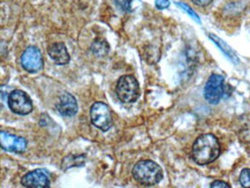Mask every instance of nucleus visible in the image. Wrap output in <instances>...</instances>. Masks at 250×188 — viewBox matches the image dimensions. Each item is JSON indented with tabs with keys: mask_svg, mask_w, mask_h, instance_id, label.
<instances>
[{
	"mask_svg": "<svg viewBox=\"0 0 250 188\" xmlns=\"http://www.w3.org/2000/svg\"><path fill=\"white\" fill-rule=\"evenodd\" d=\"M220 145L213 134L198 136L191 149V157L198 165H208L219 157Z\"/></svg>",
	"mask_w": 250,
	"mask_h": 188,
	"instance_id": "obj_1",
	"label": "nucleus"
},
{
	"mask_svg": "<svg viewBox=\"0 0 250 188\" xmlns=\"http://www.w3.org/2000/svg\"><path fill=\"white\" fill-rule=\"evenodd\" d=\"M131 174L134 179L143 186H155L159 184L164 177L163 168L156 162L149 161V159L137 162L134 165Z\"/></svg>",
	"mask_w": 250,
	"mask_h": 188,
	"instance_id": "obj_2",
	"label": "nucleus"
},
{
	"mask_svg": "<svg viewBox=\"0 0 250 188\" xmlns=\"http://www.w3.org/2000/svg\"><path fill=\"white\" fill-rule=\"evenodd\" d=\"M117 96L123 103H134L140 97V84L133 75H124L117 82Z\"/></svg>",
	"mask_w": 250,
	"mask_h": 188,
	"instance_id": "obj_3",
	"label": "nucleus"
},
{
	"mask_svg": "<svg viewBox=\"0 0 250 188\" xmlns=\"http://www.w3.org/2000/svg\"><path fill=\"white\" fill-rule=\"evenodd\" d=\"M226 94L225 79L220 74H211L204 87V98L209 104L216 105Z\"/></svg>",
	"mask_w": 250,
	"mask_h": 188,
	"instance_id": "obj_4",
	"label": "nucleus"
},
{
	"mask_svg": "<svg viewBox=\"0 0 250 188\" xmlns=\"http://www.w3.org/2000/svg\"><path fill=\"white\" fill-rule=\"evenodd\" d=\"M90 119L92 125L103 132H107L112 127V113L110 107L103 102H96L90 107Z\"/></svg>",
	"mask_w": 250,
	"mask_h": 188,
	"instance_id": "obj_5",
	"label": "nucleus"
},
{
	"mask_svg": "<svg viewBox=\"0 0 250 188\" xmlns=\"http://www.w3.org/2000/svg\"><path fill=\"white\" fill-rule=\"evenodd\" d=\"M7 103L12 112L20 116H27L34 109L30 97L22 90H13L8 95Z\"/></svg>",
	"mask_w": 250,
	"mask_h": 188,
	"instance_id": "obj_6",
	"label": "nucleus"
},
{
	"mask_svg": "<svg viewBox=\"0 0 250 188\" xmlns=\"http://www.w3.org/2000/svg\"><path fill=\"white\" fill-rule=\"evenodd\" d=\"M43 56L37 46H28L21 56V66L24 71L31 74L40 72L43 68Z\"/></svg>",
	"mask_w": 250,
	"mask_h": 188,
	"instance_id": "obj_7",
	"label": "nucleus"
},
{
	"mask_svg": "<svg viewBox=\"0 0 250 188\" xmlns=\"http://www.w3.org/2000/svg\"><path fill=\"white\" fill-rule=\"evenodd\" d=\"M22 186L28 188H49L51 184L50 173L44 168L28 172L21 179Z\"/></svg>",
	"mask_w": 250,
	"mask_h": 188,
	"instance_id": "obj_8",
	"label": "nucleus"
},
{
	"mask_svg": "<svg viewBox=\"0 0 250 188\" xmlns=\"http://www.w3.org/2000/svg\"><path fill=\"white\" fill-rule=\"evenodd\" d=\"M0 145H1V148L5 149V150L22 154L27 149V140L21 138V136L13 135V134L1 130L0 132Z\"/></svg>",
	"mask_w": 250,
	"mask_h": 188,
	"instance_id": "obj_9",
	"label": "nucleus"
},
{
	"mask_svg": "<svg viewBox=\"0 0 250 188\" xmlns=\"http://www.w3.org/2000/svg\"><path fill=\"white\" fill-rule=\"evenodd\" d=\"M56 109L63 117H73L78 113V102L73 95L63 91L58 97Z\"/></svg>",
	"mask_w": 250,
	"mask_h": 188,
	"instance_id": "obj_10",
	"label": "nucleus"
},
{
	"mask_svg": "<svg viewBox=\"0 0 250 188\" xmlns=\"http://www.w3.org/2000/svg\"><path fill=\"white\" fill-rule=\"evenodd\" d=\"M50 58L53 60L57 65H67L69 63L70 57L63 43H54L47 49Z\"/></svg>",
	"mask_w": 250,
	"mask_h": 188,
	"instance_id": "obj_11",
	"label": "nucleus"
},
{
	"mask_svg": "<svg viewBox=\"0 0 250 188\" xmlns=\"http://www.w3.org/2000/svg\"><path fill=\"white\" fill-rule=\"evenodd\" d=\"M209 38L212 41L214 44H216L218 47H219L220 50L223 51L224 55H225L227 58L230 60V62H233L235 65L239 63V59H238V57H236L235 52H234V51L230 49V47L227 45V44L224 42L223 40H220L219 37H217L216 35H213V34H209Z\"/></svg>",
	"mask_w": 250,
	"mask_h": 188,
	"instance_id": "obj_12",
	"label": "nucleus"
},
{
	"mask_svg": "<svg viewBox=\"0 0 250 188\" xmlns=\"http://www.w3.org/2000/svg\"><path fill=\"white\" fill-rule=\"evenodd\" d=\"M85 163V156L84 155H68L63 158L62 167V170H68L70 167H82Z\"/></svg>",
	"mask_w": 250,
	"mask_h": 188,
	"instance_id": "obj_13",
	"label": "nucleus"
},
{
	"mask_svg": "<svg viewBox=\"0 0 250 188\" xmlns=\"http://www.w3.org/2000/svg\"><path fill=\"white\" fill-rule=\"evenodd\" d=\"M90 50L96 57H105L110 51V46L105 40H96L92 43Z\"/></svg>",
	"mask_w": 250,
	"mask_h": 188,
	"instance_id": "obj_14",
	"label": "nucleus"
},
{
	"mask_svg": "<svg viewBox=\"0 0 250 188\" xmlns=\"http://www.w3.org/2000/svg\"><path fill=\"white\" fill-rule=\"evenodd\" d=\"M239 181L242 187L250 188V168H243L240 173Z\"/></svg>",
	"mask_w": 250,
	"mask_h": 188,
	"instance_id": "obj_15",
	"label": "nucleus"
},
{
	"mask_svg": "<svg viewBox=\"0 0 250 188\" xmlns=\"http://www.w3.org/2000/svg\"><path fill=\"white\" fill-rule=\"evenodd\" d=\"M176 5H178V6H179V7H181L182 9H184V11H185V12H187V13H188V14H189V15H190V17H191V18H193L195 21H196V22H198V23H201V20H200V18H198V15H197V14H196V13H195V12L193 11V9H191L190 7H188V6H187V5H186V4H182V2H176Z\"/></svg>",
	"mask_w": 250,
	"mask_h": 188,
	"instance_id": "obj_16",
	"label": "nucleus"
},
{
	"mask_svg": "<svg viewBox=\"0 0 250 188\" xmlns=\"http://www.w3.org/2000/svg\"><path fill=\"white\" fill-rule=\"evenodd\" d=\"M115 4L119 6L121 11L131 12V0H115Z\"/></svg>",
	"mask_w": 250,
	"mask_h": 188,
	"instance_id": "obj_17",
	"label": "nucleus"
},
{
	"mask_svg": "<svg viewBox=\"0 0 250 188\" xmlns=\"http://www.w3.org/2000/svg\"><path fill=\"white\" fill-rule=\"evenodd\" d=\"M211 188H229L230 186L225 181H222V180H216L213 181L212 184L210 185Z\"/></svg>",
	"mask_w": 250,
	"mask_h": 188,
	"instance_id": "obj_18",
	"label": "nucleus"
},
{
	"mask_svg": "<svg viewBox=\"0 0 250 188\" xmlns=\"http://www.w3.org/2000/svg\"><path fill=\"white\" fill-rule=\"evenodd\" d=\"M155 5L158 9H166L169 6V0H156Z\"/></svg>",
	"mask_w": 250,
	"mask_h": 188,
	"instance_id": "obj_19",
	"label": "nucleus"
},
{
	"mask_svg": "<svg viewBox=\"0 0 250 188\" xmlns=\"http://www.w3.org/2000/svg\"><path fill=\"white\" fill-rule=\"evenodd\" d=\"M213 0H193V2L196 6H200V7H205V6H209Z\"/></svg>",
	"mask_w": 250,
	"mask_h": 188,
	"instance_id": "obj_20",
	"label": "nucleus"
}]
</instances>
